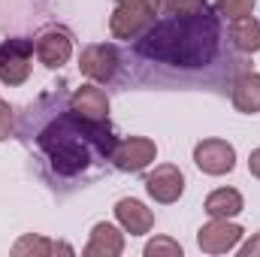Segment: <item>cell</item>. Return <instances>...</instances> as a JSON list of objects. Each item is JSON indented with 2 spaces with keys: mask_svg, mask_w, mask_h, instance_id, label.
<instances>
[{
  "mask_svg": "<svg viewBox=\"0 0 260 257\" xmlns=\"http://www.w3.org/2000/svg\"><path fill=\"white\" fill-rule=\"evenodd\" d=\"M136 52L173 67H206L218 52V21L209 9L194 15H164L145 30Z\"/></svg>",
  "mask_w": 260,
  "mask_h": 257,
  "instance_id": "6da1fadb",
  "label": "cell"
},
{
  "mask_svg": "<svg viewBox=\"0 0 260 257\" xmlns=\"http://www.w3.org/2000/svg\"><path fill=\"white\" fill-rule=\"evenodd\" d=\"M106 121H88L76 112L55 118L40 133V148L49 154L58 176H79L91 167L94 154H112V136Z\"/></svg>",
  "mask_w": 260,
  "mask_h": 257,
  "instance_id": "7a4b0ae2",
  "label": "cell"
},
{
  "mask_svg": "<svg viewBox=\"0 0 260 257\" xmlns=\"http://www.w3.org/2000/svg\"><path fill=\"white\" fill-rule=\"evenodd\" d=\"M160 3L157 0H118L112 18H109V30L118 40H133L142 30H148L154 24Z\"/></svg>",
  "mask_w": 260,
  "mask_h": 257,
  "instance_id": "3957f363",
  "label": "cell"
},
{
  "mask_svg": "<svg viewBox=\"0 0 260 257\" xmlns=\"http://www.w3.org/2000/svg\"><path fill=\"white\" fill-rule=\"evenodd\" d=\"M30 55H34V43L30 40H6L0 46V82H6V85L27 82Z\"/></svg>",
  "mask_w": 260,
  "mask_h": 257,
  "instance_id": "277c9868",
  "label": "cell"
},
{
  "mask_svg": "<svg viewBox=\"0 0 260 257\" xmlns=\"http://www.w3.org/2000/svg\"><path fill=\"white\" fill-rule=\"evenodd\" d=\"M157 157V145L145 136H130V139H121L112 145V154L109 160L121 170V173H139L145 170L151 160Z\"/></svg>",
  "mask_w": 260,
  "mask_h": 257,
  "instance_id": "5b68a950",
  "label": "cell"
},
{
  "mask_svg": "<svg viewBox=\"0 0 260 257\" xmlns=\"http://www.w3.org/2000/svg\"><path fill=\"white\" fill-rule=\"evenodd\" d=\"M194 164L206 176H224L236 167V148L224 139H203L194 148Z\"/></svg>",
  "mask_w": 260,
  "mask_h": 257,
  "instance_id": "8992f818",
  "label": "cell"
},
{
  "mask_svg": "<svg viewBox=\"0 0 260 257\" xmlns=\"http://www.w3.org/2000/svg\"><path fill=\"white\" fill-rule=\"evenodd\" d=\"M242 239V227L233 224L230 218H212L209 224L200 227L197 233V245L206 254H224L230 248H236V242Z\"/></svg>",
  "mask_w": 260,
  "mask_h": 257,
  "instance_id": "52a82bcc",
  "label": "cell"
},
{
  "mask_svg": "<svg viewBox=\"0 0 260 257\" xmlns=\"http://www.w3.org/2000/svg\"><path fill=\"white\" fill-rule=\"evenodd\" d=\"M79 70L82 76L94 79V82H109L118 70V52L115 46L109 43H94V46H85L82 55H79Z\"/></svg>",
  "mask_w": 260,
  "mask_h": 257,
  "instance_id": "ba28073f",
  "label": "cell"
},
{
  "mask_svg": "<svg viewBox=\"0 0 260 257\" xmlns=\"http://www.w3.org/2000/svg\"><path fill=\"white\" fill-rule=\"evenodd\" d=\"M145 191L157 203H176L185 194V176H182L179 167L160 164V167H154V173L145 176Z\"/></svg>",
  "mask_w": 260,
  "mask_h": 257,
  "instance_id": "9c48e42d",
  "label": "cell"
},
{
  "mask_svg": "<svg viewBox=\"0 0 260 257\" xmlns=\"http://www.w3.org/2000/svg\"><path fill=\"white\" fill-rule=\"evenodd\" d=\"M34 52H37V58L43 64L52 67V70L64 67L70 61V55H73L70 34L67 30H46V34H40V40L34 43Z\"/></svg>",
  "mask_w": 260,
  "mask_h": 257,
  "instance_id": "30bf717a",
  "label": "cell"
},
{
  "mask_svg": "<svg viewBox=\"0 0 260 257\" xmlns=\"http://www.w3.org/2000/svg\"><path fill=\"white\" fill-rule=\"evenodd\" d=\"M70 112H76L88 121H106L109 118V97L97 85H82L70 97Z\"/></svg>",
  "mask_w": 260,
  "mask_h": 257,
  "instance_id": "8fae6325",
  "label": "cell"
},
{
  "mask_svg": "<svg viewBox=\"0 0 260 257\" xmlns=\"http://www.w3.org/2000/svg\"><path fill=\"white\" fill-rule=\"evenodd\" d=\"M115 218H118V224L127 230L130 236H142V233H148V230L154 227L151 209H145V206H142L139 200H133V197H124V200L115 203Z\"/></svg>",
  "mask_w": 260,
  "mask_h": 257,
  "instance_id": "7c38bea8",
  "label": "cell"
},
{
  "mask_svg": "<svg viewBox=\"0 0 260 257\" xmlns=\"http://www.w3.org/2000/svg\"><path fill=\"white\" fill-rule=\"evenodd\" d=\"M124 251V236L118 233V227L100 221L91 230V242L85 245V257H118Z\"/></svg>",
  "mask_w": 260,
  "mask_h": 257,
  "instance_id": "4fadbf2b",
  "label": "cell"
},
{
  "mask_svg": "<svg viewBox=\"0 0 260 257\" xmlns=\"http://www.w3.org/2000/svg\"><path fill=\"white\" fill-rule=\"evenodd\" d=\"M233 106L245 115H254L260 112V76L257 73H242L236 82H233Z\"/></svg>",
  "mask_w": 260,
  "mask_h": 257,
  "instance_id": "5bb4252c",
  "label": "cell"
},
{
  "mask_svg": "<svg viewBox=\"0 0 260 257\" xmlns=\"http://www.w3.org/2000/svg\"><path fill=\"white\" fill-rule=\"evenodd\" d=\"M206 212L212 218H233L242 212V194L233 188H218L206 197Z\"/></svg>",
  "mask_w": 260,
  "mask_h": 257,
  "instance_id": "9a60e30c",
  "label": "cell"
},
{
  "mask_svg": "<svg viewBox=\"0 0 260 257\" xmlns=\"http://www.w3.org/2000/svg\"><path fill=\"white\" fill-rule=\"evenodd\" d=\"M230 40H233V46L239 49V52H260V24L251 18V15H245V18H233V24H230Z\"/></svg>",
  "mask_w": 260,
  "mask_h": 257,
  "instance_id": "2e32d148",
  "label": "cell"
},
{
  "mask_svg": "<svg viewBox=\"0 0 260 257\" xmlns=\"http://www.w3.org/2000/svg\"><path fill=\"white\" fill-rule=\"evenodd\" d=\"M12 254H37V257H46V254H73V248L67 245V242H49V239H43V236H21L18 242H15V248H12Z\"/></svg>",
  "mask_w": 260,
  "mask_h": 257,
  "instance_id": "e0dca14e",
  "label": "cell"
},
{
  "mask_svg": "<svg viewBox=\"0 0 260 257\" xmlns=\"http://www.w3.org/2000/svg\"><path fill=\"white\" fill-rule=\"evenodd\" d=\"M157 3L164 15H194V12L209 9L206 0H157Z\"/></svg>",
  "mask_w": 260,
  "mask_h": 257,
  "instance_id": "ac0fdd59",
  "label": "cell"
},
{
  "mask_svg": "<svg viewBox=\"0 0 260 257\" xmlns=\"http://www.w3.org/2000/svg\"><path fill=\"white\" fill-rule=\"evenodd\" d=\"M160 254H170V257H182V245L167 239V236H157L145 245V257H160Z\"/></svg>",
  "mask_w": 260,
  "mask_h": 257,
  "instance_id": "d6986e66",
  "label": "cell"
},
{
  "mask_svg": "<svg viewBox=\"0 0 260 257\" xmlns=\"http://www.w3.org/2000/svg\"><path fill=\"white\" fill-rule=\"evenodd\" d=\"M251 9H254V0H218V12L227 18H245L251 15Z\"/></svg>",
  "mask_w": 260,
  "mask_h": 257,
  "instance_id": "ffe728a7",
  "label": "cell"
},
{
  "mask_svg": "<svg viewBox=\"0 0 260 257\" xmlns=\"http://www.w3.org/2000/svg\"><path fill=\"white\" fill-rule=\"evenodd\" d=\"M12 130H15V115H12V106L0 100V142H3V139H9V136H12Z\"/></svg>",
  "mask_w": 260,
  "mask_h": 257,
  "instance_id": "44dd1931",
  "label": "cell"
},
{
  "mask_svg": "<svg viewBox=\"0 0 260 257\" xmlns=\"http://www.w3.org/2000/svg\"><path fill=\"white\" fill-rule=\"evenodd\" d=\"M239 254H242V257H257L260 254V233L251 239V242H245V245H242V251H239Z\"/></svg>",
  "mask_w": 260,
  "mask_h": 257,
  "instance_id": "7402d4cb",
  "label": "cell"
},
{
  "mask_svg": "<svg viewBox=\"0 0 260 257\" xmlns=\"http://www.w3.org/2000/svg\"><path fill=\"white\" fill-rule=\"evenodd\" d=\"M248 170H251V176H257L260 179V148L251 151V157H248Z\"/></svg>",
  "mask_w": 260,
  "mask_h": 257,
  "instance_id": "603a6c76",
  "label": "cell"
}]
</instances>
